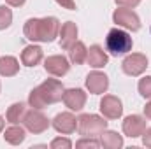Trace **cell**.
I'll return each mask as SVG.
<instances>
[{"instance_id": "1", "label": "cell", "mask_w": 151, "mask_h": 149, "mask_svg": "<svg viewBox=\"0 0 151 149\" xmlns=\"http://www.w3.org/2000/svg\"><path fill=\"white\" fill-rule=\"evenodd\" d=\"M23 34L32 42H53L60 34V21L55 16L30 18L23 27Z\"/></svg>"}, {"instance_id": "2", "label": "cell", "mask_w": 151, "mask_h": 149, "mask_svg": "<svg viewBox=\"0 0 151 149\" xmlns=\"http://www.w3.org/2000/svg\"><path fill=\"white\" fill-rule=\"evenodd\" d=\"M134 40L130 37L128 32L121 30V28H111L107 37H106V49L113 54V56H121V54H128L132 51Z\"/></svg>"}, {"instance_id": "3", "label": "cell", "mask_w": 151, "mask_h": 149, "mask_svg": "<svg viewBox=\"0 0 151 149\" xmlns=\"http://www.w3.org/2000/svg\"><path fill=\"white\" fill-rule=\"evenodd\" d=\"M107 128V121L97 114H81L77 117V132L81 137H99Z\"/></svg>"}, {"instance_id": "4", "label": "cell", "mask_w": 151, "mask_h": 149, "mask_svg": "<svg viewBox=\"0 0 151 149\" xmlns=\"http://www.w3.org/2000/svg\"><path fill=\"white\" fill-rule=\"evenodd\" d=\"M37 91L40 95V98L44 100V104L51 105V104H56V102H60L63 98L65 88L58 79H46L37 86Z\"/></svg>"}, {"instance_id": "5", "label": "cell", "mask_w": 151, "mask_h": 149, "mask_svg": "<svg viewBox=\"0 0 151 149\" xmlns=\"http://www.w3.org/2000/svg\"><path fill=\"white\" fill-rule=\"evenodd\" d=\"M23 125L30 133H42L51 126V121L42 112V109H32V111H27L23 117Z\"/></svg>"}, {"instance_id": "6", "label": "cell", "mask_w": 151, "mask_h": 149, "mask_svg": "<svg viewBox=\"0 0 151 149\" xmlns=\"http://www.w3.org/2000/svg\"><path fill=\"white\" fill-rule=\"evenodd\" d=\"M113 21L125 28V30H132V32H137L141 28V18L137 16L135 11L128 9V7H119L113 12Z\"/></svg>"}, {"instance_id": "7", "label": "cell", "mask_w": 151, "mask_h": 149, "mask_svg": "<svg viewBox=\"0 0 151 149\" xmlns=\"http://www.w3.org/2000/svg\"><path fill=\"white\" fill-rule=\"evenodd\" d=\"M121 69H123V72L127 75L137 77V75H141L146 69H148V58H146V54H142V53L127 54V58H125L123 63H121Z\"/></svg>"}, {"instance_id": "8", "label": "cell", "mask_w": 151, "mask_h": 149, "mask_svg": "<svg viewBox=\"0 0 151 149\" xmlns=\"http://www.w3.org/2000/svg\"><path fill=\"white\" fill-rule=\"evenodd\" d=\"M44 69L53 77H63L69 72L70 63H69V60L63 54H53V56H47L44 60Z\"/></svg>"}, {"instance_id": "9", "label": "cell", "mask_w": 151, "mask_h": 149, "mask_svg": "<svg viewBox=\"0 0 151 149\" xmlns=\"http://www.w3.org/2000/svg\"><path fill=\"white\" fill-rule=\"evenodd\" d=\"M53 128L58 132V133H63V135H70L77 130V117H76L72 112H60L55 116V119L51 121Z\"/></svg>"}, {"instance_id": "10", "label": "cell", "mask_w": 151, "mask_h": 149, "mask_svg": "<svg viewBox=\"0 0 151 149\" xmlns=\"http://www.w3.org/2000/svg\"><path fill=\"white\" fill-rule=\"evenodd\" d=\"M86 90L91 93V95H102L107 91L109 88V77L104 74V72H99V70H93L86 75Z\"/></svg>"}, {"instance_id": "11", "label": "cell", "mask_w": 151, "mask_h": 149, "mask_svg": "<svg viewBox=\"0 0 151 149\" xmlns=\"http://www.w3.org/2000/svg\"><path fill=\"white\" fill-rule=\"evenodd\" d=\"M146 130V119L139 114H130L123 119V133L130 139H137Z\"/></svg>"}, {"instance_id": "12", "label": "cell", "mask_w": 151, "mask_h": 149, "mask_svg": "<svg viewBox=\"0 0 151 149\" xmlns=\"http://www.w3.org/2000/svg\"><path fill=\"white\" fill-rule=\"evenodd\" d=\"M100 112L107 119H118L123 114V104L114 95H104V98L100 100Z\"/></svg>"}, {"instance_id": "13", "label": "cell", "mask_w": 151, "mask_h": 149, "mask_svg": "<svg viewBox=\"0 0 151 149\" xmlns=\"http://www.w3.org/2000/svg\"><path fill=\"white\" fill-rule=\"evenodd\" d=\"M63 104L65 107H69L70 111H83V107L86 105V93L84 90L81 88H70V90H65L63 91Z\"/></svg>"}, {"instance_id": "14", "label": "cell", "mask_w": 151, "mask_h": 149, "mask_svg": "<svg viewBox=\"0 0 151 149\" xmlns=\"http://www.w3.org/2000/svg\"><path fill=\"white\" fill-rule=\"evenodd\" d=\"M58 37H60V47L69 51V47L77 40V25H76L74 21H67V23H63V25L60 27V34H58Z\"/></svg>"}, {"instance_id": "15", "label": "cell", "mask_w": 151, "mask_h": 149, "mask_svg": "<svg viewBox=\"0 0 151 149\" xmlns=\"http://www.w3.org/2000/svg\"><path fill=\"white\" fill-rule=\"evenodd\" d=\"M42 58H44V51L40 46H35V44L27 46L21 51V63L25 67H35L42 62Z\"/></svg>"}, {"instance_id": "16", "label": "cell", "mask_w": 151, "mask_h": 149, "mask_svg": "<svg viewBox=\"0 0 151 149\" xmlns=\"http://www.w3.org/2000/svg\"><path fill=\"white\" fill-rule=\"evenodd\" d=\"M86 62H88V65L93 67V69H102V67L107 65L109 56H107V53H106L99 44H93V46H90V49H88V58H86Z\"/></svg>"}, {"instance_id": "17", "label": "cell", "mask_w": 151, "mask_h": 149, "mask_svg": "<svg viewBox=\"0 0 151 149\" xmlns=\"http://www.w3.org/2000/svg\"><path fill=\"white\" fill-rule=\"evenodd\" d=\"M4 139L11 146H19L27 139V128H23L21 125H12L4 130Z\"/></svg>"}, {"instance_id": "18", "label": "cell", "mask_w": 151, "mask_h": 149, "mask_svg": "<svg viewBox=\"0 0 151 149\" xmlns=\"http://www.w3.org/2000/svg\"><path fill=\"white\" fill-rule=\"evenodd\" d=\"M100 146L102 148H106V149H119V148H123V137L118 133V132H113V130H104L100 135Z\"/></svg>"}, {"instance_id": "19", "label": "cell", "mask_w": 151, "mask_h": 149, "mask_svg": "<svg viewBox=\"0 0 151 149\" xmlns=\"http://www.w3.org/2000/svg\"><path fill=\"white\" fill-rule=\"evenodd\" d=\"M69 58L74 65H83L88 58V47L84 46V42L76 40L74 44L69 47Z\"/></svg>"}, {"instance_id": "20", "label": "cell", "mask_w": 151, "mask_h": 149, "mask_svg": "<svg viewBox=\"0 0 151 149\" xmlns=\"http://www.w3.org/2000/svg\"><path fill=\"white\" fill-rule=\"evenodd\" d=\"M19 72V62L14 56H0V75L12 77Z\"/></svg>"}, {"instance_id": "21", "label": "cell", "mask_w": 151, "mask_h": 149, "mask_svg": "<svg viewBox=\"0 0 151 149\" xmlns=\"http://www.w3.org/2000/svg\"><path fill=\"white\" fill-rule=\"evenodd\" d=\"M25 114H27V105H25L23 102H16V104H12V105L7 109L5 119H7V123H11V125H19V123H23Z\"/></svg>"}, {"instance_id": "22", "label": "cell", "mask_w": 151, "mask_h": 149, "mask_svg": "<svg viewBox=\"0 0 151 149\" xmlns=\"http://www.w3.org/2000/svg\"><path fill=\"white\" fill-rule=\"evenodd\" d=\"M12 23V11L7 5H0V30L9 28Z\"/></svg>"}, {"instance_id": "23", "label": "cell", "mask_w": 151, "mask_h": 149, "mask_svg": "<svg viewBox=\"0 0 151 149\" xmlns=\"http://www.w3.org/2000/svg\"><path fill=\"white\" fill-rule=\"evenodd\" d=\"M28 105H30L32 109H44V107H47V105L44 104V100L40 98L37 88H34V90L30 91V95H28Z\"/></svg>"}, {"instance_id": "24", "label": "cell", "mask_w": 151, "mask_h": 149, "mask_svg": "<svg viewBox=\"0 0 151 149\" xmlns=\"http://www.w3.org/2000/svg\"><path fill=\"white\" fill-rule=\"evenodd\" d=\"M137 90H139L141 97H144V98H151V75H146V77H142V79L139 81Z\"/></svg>"}, {"instance_id": "25", "label": "cell", "mask_w": 151, "mask_h": 149, "mask_svg": "<svg viewBox=\"0 0 151 149\" xmlns=\"http://www.w3.org/2000/svg\"><path fill=\"white\" fill-rule=\"evenodd\" d=\"M100 146L99 140H95V137H83L81 140L76 142V148H91V149H97Z\"/></svg>"}, {"instance_id": "26", "label": "cell", "mask_w": 151, "mask_h": 149, "mask_svg": "<svg viewBox=\"0 0 151 149\" xmlns=\"http://www.w3.org/2000/svg\"><path fill=\"white\" fill-rule=\"evenodd\" d=\"M49 148L51 149H70L72 148V142L69 139H55V140H51Z\"/></svg>"}, {"instance_id": "27", "label": "cell", "mask_w": 151, "mask_h": 149, "mask_svg": "<svg viewBox=\"0 0 151 149\" xmlns=\"http://www.w3.org/2000/svg\"><path fill=\"white\" fill-rule=\"evenodd\" d=\"M119 7H128V9H134L141 4V0H114Z\"/></svg>"}, {"instance_id": "28", "label": "cell", "mask_w": 151, "mask_h": 149, "mask_svg": "<svg viewBox=\"0 0 151 149\" xmlns=\"http://www.w3.org/2000/svg\"><path fill=\"white\" fill-rule=\"evenodd\" d=\"M58 5H62L63 9H69V11H76V0H55Z\"/></svg>"}, {"instance_id": "29", "label": "cell", "mask_w": 151, "mask_h": 149, "mask_svg": "<svg viewBox=\"0 0 151 149\" xmlns=\"http://www.w3.org/2000/svg\"><path fill=\"white\" fill-rule=\"evenodd\" d=\"M141 137H142V144H144L146 148L151 149V128H146V130H144V133H142Z\"/></svg>"}, {"instance_id": "30", "label": "cell", "mask_w": 151, "mask_h": 149, "mask_svg": "<svg viewBox=\"0 0 151 149\" xmlns=\"http://www.w3.org/2000/svg\"><path fill=\"white\" fill-rule=\"evenodd\" d=\"M11 7H21V5H25V2L27 0H5Z\"/></svg>"}, {"instance_id": "31", "label": "cell", "mask_w": 151, "mask_h": 149, "mask_svg": "<svg viewBox=\"0 0 151 149\" xmlns=\"http://www.w3.org/2000/svg\"><path fill=\"white\" fill-rule=\"evenodd\" d=\"M144 116L148 119H151V98H150V102L146 104V107H144Z\"/></svg>"}, {"instance_id": "32", "label": "cell", "mask_w": 151, "mask_h": 149, "mask_svg": "<svg viewBox=\"0 0 151 149\" xmlns=\"http://www.w3.org/2000/svg\"><path fill=\"white\" fill-rule=\"evenodd\" d=\"M4 126H5V121H4V117L0 116V132H4Z\"/></svg>"}, {"instance_id": "33", "label": "cell", "mask_w": 151, "mask_h": 149, "mask_svg": "<svg viewBox=\"0 0 151 149\" xmlns=\"http://www.w3.org/2000/svg\"><path fill=\"white\" fill-rule=\"evenodd\" d=\"M0 90H2V84H0Z\"/></svg>"}, {"instance_id": "34", "label": "cell", "mask_w": 151, "mask_h": 149, "mask_svg": "<svg viewBox=\"0 0 151 149\" xmlns=\"http://www.w3.org/2000/svg\"><path fill=\"white\" fill-rule=\"evenodd\" d=\"M150 30H151V28H150Z\"/></svg>"}]
</instances>
